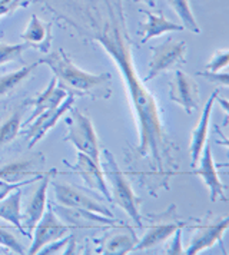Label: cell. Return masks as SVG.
I'll use <instances>...</instances> for the list:
<instances>
[{"instance_id":"603a6c76","label":"cell","mask_w":229,"mask_h":255,"mask_svg":"<svg viewBox=\"0 0 229 255\" xmlns=\"http://www.w3.org/2000/svg\"><path fill=\"white\" fill-rule=\"evenodd\" d=\"M37 66H39V63L36 62V63H32L30 66H24L23 69H19L16 72H11V73L1 76L0 78V98L7 95V93L13 92L16 88H19Z\"/></svg>"},{"instance_id":"52a82bcc","label":"cell","mask_w":229,"mask_h":255,"mask_svg":"<svg viewBox=\"0 0 229 255\" xmlns=\"http://www.w3.org/2000/svg\"><path fill=\"white\" fill-rule=\"evenodd\" d=\"M52 185L55 189V198H56L59 205L69 207V208L85 209V211L101 214V215L108 217V218H114L112 211L106 205L98 202L95 198L89 197L88 194H85L83 191H80L78 188L65 185L62 182H53Z\"/></svg>"},{"instance_id":"d6a6232c","label":"cell","mask_w":229,"mask_h":255,"mask_svg":"<svg viewBox=\"0 0 229 255\" xmlns=\"http://www.w3.org/2000/svg\"><path fill=\"white\" fill-rule=\"evenodd\" d=\"M135 1L145 3V4H148L149 7H155V6H156V0H135Z\"/></svg>"},{"instance_id":"30bf717a","label":"cell","mask_w":229,"mask_h":255,"mask_svg":"<svg viewBox=\"0 0 229 255\" xmlns=\"http://www.w3.org/2000/svg\"><path fill=\"white\" fill-rule=\"evenodd\" d=\"M73 104H75V96L69 93L68 98L62 104L52 108V109H47L37 116L32 122L30 129L26 132V136L29 139V148H33L34 145L56 125V122L62 118V115H65L66 112L70 111Z\"/></svg>"},{"instance_id":"ac0fdd59","label":"cell","mask_w":229,"mask_h":255,"mask_svg":"<svg viewBox=\"0 0 229 255\" xmlns=\"http://www.w3.org/2000/svg\"><path fill=\"white\" fill-rule=\"evenodd\" d=\"M56 78L53 76L52 79H50V83H49V86L46 88L45 91L42 93H39V95H36L33 99H30V101H27L26 104L27 105H33L34 109H33V114L30 115V118L23 124V125H29V124H32L34 119L37 118V116L40 115L42 112H45L47 109H52V108H55L57 105H60L66 98H68L69 93L65 91V89H62V88H59L56 85Z\"/></svg>"},{"instance_id":"6da1fadb","label":"cell","mask_w":229,"mask_h":255,"mask_svg":"<svg viewBox=\"0 0 229 255\" xmlns=\"http://www.w3.org/2000/svg\"><path fill=\"white\" fill-rule=\"evenodd\" d=\"M52 10L59 20L70 24L83 37L99 42L117 65L127 88L130 105L139 122V155L148 156L152 168L165 178L173 161L158 102L139 79L132 53V39L126 27L123 0H37Z\"/></svg>"},{"instance_id":"d4e9b609","label":"cell","mask_w":229,"mask_h":255,"mask_svg":"<svg viewBox=\"0 0 229 255\" xmlns=\"http://www.w3.org/2000/svg\"><path fill=\"white\" fill-rule=\"evenodd\" d=\"M22 128V112H13L0 127V148L14 139Z\"/></svg>"},{"instance_id":"44dd1931","label":"cell","mask_w":229,"mask_h":255,"mask_svg":"<svg viewBox=\"0 0 229 255\" xmlns=\"http://www.w3.org/2000/svg\"><path fill=\"white\" fill-rule=\"evenodd\" d=\"M20 202H22V189L16 188L7 197L0 201V218L10 222L19 231H23Z\"/></svg>"},{"instance_id":"8992f818","label":"cell","mask_w":229,"mask_h":255,"mask_svg":"<svg viewBox=\"0 0 229 255\" xmlns=\"http://www.w3.org/2000/svg\"><path fill=\"white\" fill-rule=\"evenodd\" d=\"M152 50V60L149 63L148 75L145 76L143 81H152L162 72L172 69L176 65L185 63L186 56V43L183 40H172L168 39L165 43L159 46L150 47Z\"/></svg>"},{"instance_id":"4fadbf2b","label":"cell","mask_w":229,"mask_h":255,"mask_svg":"<svg viewBox=\"0 0 229 255\" xmlns=\"http://www.w3.org/2000/svg\"><path fill=\"white\" fill-rule=\"evenodd\" d=\"M55 209V208H53ZM57 215L62 218L65 224L73 227H80V228H98V227H111L116 224L114 218H108L103 217L101 214L96 212H91V211H85V209H76L69 208V207H63L59 205L55 209Z\"/></svg>"},{"instance_id":"1f68e13d","label":"cell","mask_w":229,"mask_h":255,"mask_svg":"<svg viewBox=\"0 0 229 255\" xmlns=\"http://www.w3.org/2000/svg\"><path fill=\"white\" fill-rule=\"evenodd\" d=\"M198 75L204 76L208 81L219 83V85H222V86H228L229 85V76L227 72L219 73V72H209V70H206V72H199Z\"/></svg>"},{"instance_id":"9c48e42d","label":"cell","mask_w":229,"mask_h":255,"mask_svg":"<svg viewBox=\"0 0 229 255\" xmlns=\"http://www.w3.org/2000/svg\"><path fill=\"white\" fill-rule=\"evenodd\" d=\"M65 163L68 165L69 169H72L75 174L79 175L80 178L83 179V182L89 188L99 191L108 201L112 202V195H111V191H109V185L105 181L101 163L95 162L91 156H88V155H85L82 152H78L75 165H69L66 161H65Z\"/></svg>"},{"instance_id":"7a4b0ae2","label":"cell","mask_w":229,"mask_h":255,"mask_svg":"<svg viewBox=\"0 0 229 255\" xmlns=\"http://www.w3.org/2000/svg\"><path fill=\"white\" fill-rule=\"evenodd\" d=\"M39 65H47L55 73L59 88L76 96H91L93 101L108 99L112 95L111 89V75H92L79 69L65 53L63 49H59L47 55L46 58L37 60Z\"/></svg>"},{"instance_id":"cb8c5ba5","label":"cell","mask_w":229,"mask_h":255,"mask_svg":"<svg viewBox=\"0 0 229 255\" xmlns=\"http://www.w3.org/2000/svg\"><path fill=\"white\" fill-rule=\"evenodd\" d=\"M169 6L175 10V13L179 16L182 26L185 29L191 30L192 33L201 35V27L195 19V14L191 7V1L189 0H168Z\"/></svg>"},{"instance_id":"ba28073f","label":"cell","mask_w":229,"mask_h":255,"mask_svg":"<svg viewBox=\"0 0 229 255\" xmlns=\"http://www.w3.org/2000/svg\"><path fill=\"white\" fill-rule=\"evenodd\" d=\"M169 98L172 102L182 106L188 115H192L199 108V86L191 76L178 69L171 83Z\"/></svg>"},{"instance_id":"ffe728a7","label":"cell","mask_w":229,"mask_h":255,"mask_svg":"<svg viewBox=\"0 0 229 255\" xmlns=\"http://www.w3.org/2000/svg\"><path fill=\"white\" fill-rule=\"evenodd\" d=\"M146 16V22L140 24L139 29V35H142V43H146L149 39L158 37V36L168 33V32H182V24L173 23L171 20H168L163 13L160 12L159 14L152 12H146V10H140Z\"/></svg>"},{"instance_id":"f546056e","label":"cell","mask_w":229,"mask_h":255,"mask_svg":"<svg viewBox=\"0 0 229 255\" xmlns=\"http://www.w3.org/2000/svg\"><path fill=\"white\" fill-rule=\"evenodd\" d=\"M29 4V0H0V17Z\"/></svg>"},{"instance_id":"5b68a950","label":"cell","mask_w":229,"mask_h":255,"mask_svg":"<svg viewBox=\"0 0 229 255\" xmlns=\"http://www.w3.org/2000/svg\"><path fill=\"white\" fill-rule=\"evenodd\" d=\"M69 230H72V227L65 224L57 217V214L55 212L52 205H47L43 217L34 227L33 243H32L29 251L26 254H39L46 245L62 240L68 234Z\"/></svg>"},{"instance_id":"7402d4cb","label":"cell","mask_w":229,"mask_h":255,"mask_svg":"<svg viewBox=\"0 0 229 255\" xmlns=\"http://www.w3.org/2000/svg\"><path fill=\"white\" fill-rule=\"evenodd\" d=\"M137 243L136 235L133 231L117 232L114 237L108 240L103 248V254H114V255H125L133 251L135 245Z\"/></svg>"},{"instance_id":"2e32d148","label":"cell","mask_w":229,"mask_h":255,"mask_svg":"<svg viewBox=\"0 0 229 255\" xmlns=\"http://www.w3.org/2000/svg\"><path fill=\"white\" fill-rule=\"evenodd\" d=\"M219 96V91L212 92L209 96L208 102H206L205 108L202 111V115L199 118L198 125L195 127L192 130V139H191V159H192V166L199 162V158L202 155V151L205 148L206 142H208V129H209V121H211V114H212V108Z\"/></svg>"},{"instance_id":"f1b7e54d","label":"cell","mask_w":229,"mask_h":255,"mask_svg":"<svg viewBox=\"0 0 229 255\" xmlns=\"http://www.w3.org/2000/svg\"><path fill=\"white\" fill-rule=\"evenodd\" d=\"M40 178H42V175L34 176V178H32V179H27V181H23V182H16V184H10V182H6V181L0 179V201H1L3 198L7 197L13 189H16V188H22L23 185L32 184V182H36V181H40Z\"/></svg>"},{"instance_id":"5bb4252c","label":"cell","mask_w":229,"mask_h":255,"mask_svg":"<svg viewBox=\"0 0 229 255\" xmlns=\"http://www.w3.org/2000/svg\"><path fill=\"white\" fill-rule=\"evenodd\" d=\"M199 161H201V165H199V168L195 171L194 174L201 176L204 179V184L209 188V191H211V201L212 202H217L218 199L227 201L228 198L225 195V188H224V184L221 182V179L218 176L217 166H215L212 151H211V145L208 142H206L205 148L202 151V155H201Z\"/></svg>"},{"instance_id":"d6986e66","label":"cell","mask_w":229,"mask_h":255,"mask_svg":"<svg viewBox=\"0 0 229 255\" xmlns=\"http://www.w3.org/2000/svg\"><path fill=\"white\" fill-rule=\"evenodd\" d=\"M23 43L29 47H34L39 52L46 53L52 45V23H46L39 19V16L32 14L30 22L22 35Z\"/></svg>"},{"instance_id":"3957f363","label":"cell","mask_w":229,"mask_h":255,"mask_svg":"<svg viewBox=\"0 0 229 255\" xmlns=\"http://www.w3.org/2000/svg\"><path fill=\"white\" fill-rule=\"evenodd\" d=\"M103 152H105V159H103L102 166L109 178L108 185H111L109 191L112 195V201H114L132 218L137 228H142L143 224H142V215H140V199L135 195L130 182L127 181L125 174L120 171L117 163L114 162L112 153L109 151Z\"/></svg>"},{"instance_id":"83f0119b","label":"cell","mask_w":229,"mask_h":255,"mask_svg":"<svg viewBox=\"0 0 229 255\" xmlns=\"http://www.w3.org/2000/svg\"><path fill=\"white\" fill-rule=\"evenodd\" d=\"M229 62V52L227 49L218 50L215 53V56L212 58V60L206 65V70L209 72H219L221 69H225L228 66Z\"/></svg>"},{"instance_id":"7c38bea8","label":"cell","mask_w":229,"mask_h":255,"mask_svg":"<svg viewBox=\"0 0 229 255\" xmlns=\"http://www.w3.org/2000/svg\"><path fill=\"white\" fill-rule=\"evenodd\" d=\"M55 169H52L50 172H46V175H43L40 178V184L36 188V191L33 192L32 198L29 199L27 202V207H26V211L22 215V227L23 230H27V231H33L36 224L40 221V218L43 217L46 211V195H47V188H49V184H50V179L52 176L55 175Z\"/></svg>"},{"instance_id":"4dcf8cb0","label":"cell","mask_w":229,"mask_h":255,"mask_svg":"<svg viewBox=\"0 0 229 255\" xmlns=\"http://www.w3.org/2000/svg\"><path fill=\"white\" fill-rule=\"evenodd\" d=\"M182 228H178L173 232L171 244L168 245V248L165 250V254H185L182 248Z\"/></svg>"},{"instance_id":"e0dca14e","label":"cell","mask_w":229,"mask_h":255,"mask_svg":"<svg viewBox=\"0 0 229 255\" xmlns=\"http://www.w3.org/2000/svg\"><path fill=\"white\" fill-rule=\"evenodd\" d=\"M43 163V156L37 155V156H29L24 159H17L14 162L6 163L3 166H0V179L16 184V182H23L27 181L26 178L34 175H39V168Z\"/></svg>"},{"instance_id":"836d02e7","label":"cell","mask_w":229,"mask_h":255,"mask_svg":"<svg viewBox=\"0 0 229 255\" xmlns=\"http://www.w3.org/2000/svg\"><path fill=\"white\" fill-rule=\"evenodd\" d=\"M3 253H4V250H1V248H0V254H3Z\"/></svg>"},{"instance_id":"8fae6325","label":"cell","mask_w":229,"mask_h":255,"mask_svg":"<svg viewBox=\"0 0 229 255\" xmlns=\"http://www.w3.org/2000/svg\"><path fill=\"white\" fill-rule=\"evenodd\" d=\"M228 217H222V218H217L212 222H206L204 225L198 227L195 235L191 240L189 247L185 251V254H199L201 251H204L206 248H211L212 245L222 241V237H224L225 231L228 230Z\"/></svg>"},{"instance_id":"277c9868","label":"cell","mask_w":229,"mask_h":255,"mask_svg":"<svg viewBox=\"0 0 229 255\" xmlns=\"http://www.w3.org/2000/svg\"><path fill=\"white\" fill-rule=\"evenodd\" d=\"M66 124H68L66 140H70L76 146L78 152H82L91 156L95 162L101 163V145L91 119L85 114H82L79 109L72 106L70 118L66 119Z\"/></svg>"},{"instance_id":"9a60e30c","label":"cell","mask_w":229,"mask_h":255,"mask_svg":"<svg viewBox=\"0 0 229 255\" xmlns=\"http://www.w3.org/2000/svg\"><path fill=\"white\" fill-rule=\"evenodd\" d=\"M183 225H185L183 222L178 221L176 218H172V217L158 220L149 227L148 232L143 235V238L139 243H136L133 251H145V250L159 245L163 241L169 240L178 228H183Z\"/></svg>"},{"instance_id":"4316f807","label":"cell","mask_w":229,"mask_h":255,"mask_svg":"<svg viewBox=\"0 0 229 255\" xmlns=\"http://www.w3.org/2000/svg\"><path fill=\"white\" fill-rule=\"evenodd\" d=\"M0 245L14 254H24L20 241L14 237L13 232L7 231V228H3V227H0Z\"/></svg>"},{"instance_id":"484cf974","label":"cell","mask_w":229,"mask_h":255,"mask_svg":"<svg viewBox=\"0 0 229 255\" xmlns=\"http://www.w3.org/2000/svg\"><path fill=\"white\" fill-rule=\"evenodd\" d=\"M26 43H19V45H9L0 42V65H4L7 62H14L20 60L22 53L27 49Z\"/></svg>"}]
</instances>
